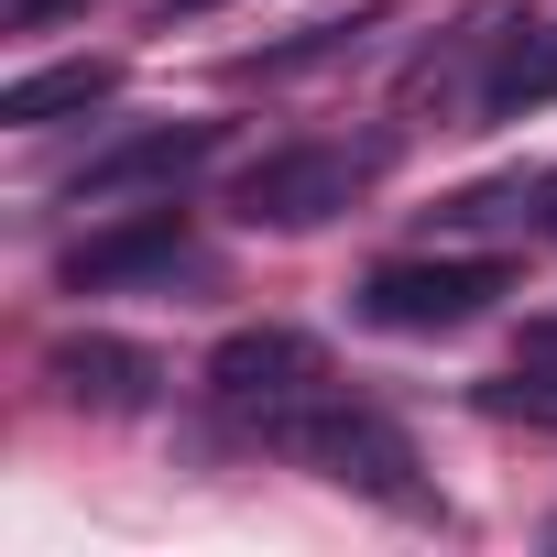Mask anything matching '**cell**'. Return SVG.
<instances>
[{
	"mask_svg": "<svg viewBox=\"0 0 557 557\" xmlns=\"http://www.w3.org/2000/svg\"><path fill=\"white\" fill-rule=\"evenodd\" d=\"M546 99H557V23L492 55V77H481V121H513V110H546Z\"/></svg>",
	"mask_w": 557,
	"mask_h": 557,
	"instance_id": "9c48e42d",
	"label": "cell"
},
{
	"mask_svg": "<svg viewBox=\"0 0 557 557\" xmlns=\"http://www.w3.org/2000/svg\"><path fill=\"white\" fill-rule=\"evenodd\" d=\"M230 132L219 121H153V132H121V143H99L88 164H77V208H110V197H175L208 153H219Z\"/></svg>",
	"mask_w": 557,
	"mask_h": 557,
	"instance_id": "5b68a950",
	"label": "cell"
},
{
	"mask_svg": "<svg viewBox=\"0 0 557 557\" xmlns=\"http://www.w3.org/2000/svg\"><path fill=\"white\" fill-rule=\"evenodd\" d=\"M524 208H535V175H492V186H459L437 219L448 230H492V219H524Z\"/></svg>",
	"mask_w": 557,
	"mask_h": 557,
	"instance_id": "4fadbf2b",
	"label": "cell"
},
{
	"mask_svg": "<svg viewBox=\"0 0 557 557\" xmlns=\"http://www.w3.org/2000/svg\"><path fill=\"white\" fill-rule=\"evenodd\" d=\"M470 405H481V416H503V426H513V416L557 426V372H546V361H524V372H492V383H470Z\"/></svg>",
	"mask_w": 557,
	"mask_h": 557,
	"instance_id": "7c38bea8",
	"label": "cell"
},
{
	"mask_svg": "<svg viewBox=\"0 0 557 557\" xmlns=\"http://www.w3.org/2000/svg\"><path fill=\"white\" fill-rule=\"evenodd\" d=\"M524 361H546V372H557V318H524Z\"/></svg>",
	"mask_w": 557,
	"mask_h": 557,
	"instance_id": "9a60e30c",
	"label": "cell"
},
{
	"mask_svg": "<svg viewBox=\"0 0 557 557\" xmlns=\"http://www.w3.org/2000/svg\"><path fill=\"white\" fill-rule=\"evenodd\" d=\"M110 88H121V66H110V55H66V66H34V77H12V88H0V121H12V132H45V121L99 110Z\"/></svg>",
	"mask_w": 557,
	"mask_h": 557,
	"instance_id": "ba28073f",
	"label": "cell"
},
{
	"mask_svg": "<svg viewBox=\"0 0 557 557\" xmlns=\"http://www.w3.org/2000/svg\"><path fill=\"white\" fill-rule=\"evenodd\" d=\"M77 12H99V0H0V23H12V34H55V23H77Z\"/></svg>",
	"mask_w": 557,
	"mask_h": 557,
	"instance_id": "5bb4252c",
	"label": "cell"
},
{
	"mask_svg": "<svg viewBox=\"0 0 557 557\" xmlns=\"http://www.w3.org/2000/svg\"><path fill=\"white\" fill-rule=\"evenodd\" d=\"M394 143H285L230 175V219L240 230H329L339 208H361L383 186Z\"/></svg>",
	"mask_w": 557,
	"mask_h": 557,
	"instance_id": "6da1fadb",
	"label": "cell"
},
{
	"mask_svg": "<svg viewBox=\"0 0 557 557\" xmlns=\"http://www.w3.org/2000/svg\"><path fill=\"white\" fill-rule=\"evenodd\" d=\"M273 448H296L318 481H339V492H372V503H426V481H416V437L383 416V405H339V394H318V405H296L285 426H273Z\"/></svg>",
	"mask_w": 557,
	"mask_h": 557,
	"instance_id": "7a4b0ae2",
	"label": "cell"
},
{
	"mask_svg": "<svg viewBox=\"0 0 557 557\" xmlns=\"http://www.w3.org/2000/svg\"><path fill=\"white\" fill-rule=\"evenodd\" d=\"M197 383H208V405H219V416H240V426H262V437H273L296 405H318V394H329V350H318L307 329H230V339L208 350V372H197Z\"/></svg>",
	"mask_w": 557,
	"mask_h": 557,
	"instance_id": "3957f363",
	"label": "cell"
},
{
	"mask_svg": "<svg viewBox=\"0 0 557 557\" xmlns=\"http://www.w3.org/2000/svg\"><path fill=\"white\" fill-rule=\"evenodd\" d=\"M503 23H513V0H481V12H459V23H448V45L405 77V99H448V77H459L470 55H492V45H503Z\"/></svg>",
	"mask_w": 557,
	"mask_h": 557,
	"instance_id": "8fae6325",
	"label": "cell"
},
{
	"mask_svg": "<svg viewBox=\"0 0 557 557\" xmlns=\"http://www.w3.org/2000/svg\"><path fill=\"white\" fill-rule=\"evenodd\" d=\"M372 23H383V0H361V12H339V23H307L296 45H262V55H240V77H307V66L350 55V45H361Z\"/></svg>",
	"mask_w": 557,
	"mask_h": 557,
	"instance_id": "30bf717a",
	"label": "cell"
},
{
	"mask_svg": "<svg viewBox=\"0 0 557 557\" xmlns=\"http://www.w3.org/2000/svg\"><path fill=\"white\" fill-rule=\"evenodd\" d=\"M535 230H557V175H535Z\"/></svg>",
	"mask_w": 557,
	"mask_h": 557,
	"instance_id": "2e32d148",
	"label": "cell"
},
{
	"mask_svg": "<svg viewBox=\"0 0 557 557\" xmlns=\"http://www.w3.org/2000/svg\"><path fill=\"white\" fill-rule=\"evenodd\" d=\"M197 12H219V0H164V23H197Z\"/></svg>",
	"mask_w": 557,
	"mask_h": 557,
	"instance_id": "e0dca14e",
	"label": "cell"
},
{
	"mask_svg": "<svg viewBox=\"0 0 557 557\" xmlns=\"http://www.w3.org/2000/svg\"><path fill=\"white\" fill-rule=\"evenodd\" d=\"M503 285H513V262H437V251H416V262H372L361 273V318L394 329V339H448V329L492 318Z\"/></svg>",
	"mask_w": 557,
	"mask_h": 557,
	"instance_id": "277c9868",
	"label": "cell"
},
{
	"mask_svg": "<svg viewBox=\"0 0 557 557\" xmlns=\"http://www.w3.org/2000/svg\"><path fill=\"white\" fill-rule=\"evenodd\" d=\"M45 383H55L66 405H88V416H143V405L164 394V361H153L143 339H110V329H66V339L45 350Z\"/></svg>",
	"mask_w": 557,
	"mask_h": 557,
	"instance_id": "52a82bcc",
	"label": "cell"
},
{
	"mask_svg": "<svg viewBox=\"0 0 557 557\" xmlns=\"http://www.w3.org/2000/svg\"><path fill=\"white\" fill-rule=\"evenodd\" d=\"M153 273H186V219H175V208H132V219L66 240L55 285H66V296H121V285H153Z\"/></svg>",
	"mask_w": 557,
	"mask_h": 557,
	"instance_id": "8992f818",
	"label": "cell"
}]
</instances>
